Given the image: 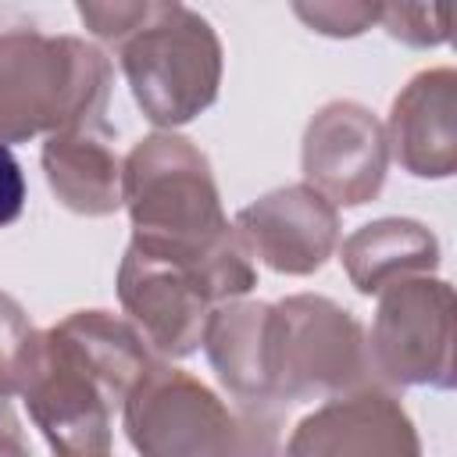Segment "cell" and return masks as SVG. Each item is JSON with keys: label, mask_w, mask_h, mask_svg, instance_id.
Returning <instances> with one entry per match:
<instances>
[{"label": "cell", "mask_w": 457, "mask_h": 457, "mask_svg": "<svg viewBox=\"0 0 457 457\" xmlns=\"http://www.w3.org/2000/svg\"><path fill=\"white\" fill-rule=\"evenodd\" d=\"M111 61L79 36L32 25L0 32V146L107 125Z\"/></svg>", "instance_id": "obj_2"}, {"label": "cell", "mask_w": 457, "mask_h": 457, "mask_svg": "<svg viewBox=\"0 0 457 457\" xmlns=\"http://www.w3.org/2000/svg\"><path fill=\"white\" fill-rule=\"evenodd\" d=\"M257 286V268L239 236L207 257H157L129 243L118 268V300L161 357H189L207 328V318Z\"/></svg>", "instance_id": "obj_4"}, {"label": "cell", "mask_w": 457, "mask_h": 457, "mask_svg": "<svg viewBox=\"0 0 457 457\" xmlns=\"http://www.w3.org/2000/svg\"><path fill=\"white\" fill-rule=\"evenodd\" d=\"M200 346L236 403H271L268 396V303H221L204 328ZM275 407V403H271Z\"/></svg>", "instance_id": "obj_15"}, {"label": "cell", "mask_w": 457, "mask_h": 457, "mask_svg": "<svg viewBox=\"0 0 457 457\" xmlns=\"http://www.w3.org/2000/svg\"><path fill=\"white\" fill-rule=\"evenodd\" d=\"M339 257L353 289L378 296L393 282L432 275L439 264V243L414 218H378L346 236Z\"/></svg>", "instance_id": "obj_14"}, {"label": "cell", "mask_w": 457, "mask_h": 457, "mask_svg": "<svg viewBox=\"0 0 457 457\" xmlns=\"http://www.w3.org/2000/svg\"><path fill=\"white\" fill-rule=\"evenodd\" d=\"M271 403L228 407L196 375L157 361L121 407L139 457H282Z\"/></svg>", "instance_id": "obj_3"}, {"label": "cell", "mask_w": 457, "mask_h": 457, "mask_svg": "<svg viewBox=\"0 0 457 457\" xmlns=\"http://www.w3.org/2000/svg\"><path fill=\"white\" fill-rule=\"evenodd\" d=\"M43 171L54 196L75 214L104 218L121 207V157L111 125L46 136Z\"/></svg>", "instance_id": "obj_13"}, {"label": "cell", "mask_w": 457, "mask_h": 457, "mask_svg": "<svg viewBox=\"0 0 457 457\" xmlns=\"http://www.w3.org/2000/svg\"><path fill=\"white\" fill-rule=\"evenodd\" d=\"M453 289L443 278L418 275L378 293L371 332L364 339L368 371L389 386H453Z\"/></svg>", "instance_id": "obj_7"}, {"label": "cell", "mask_w": 457, "mask_h": 457, "mask_svg": "<svg viewBox=\"0 0 457 457\" xmlns=\"http://www.w3.org/2000/svg\"><path fill=\"white\" fill-rule=\"evenodd\" d=\"M36 353H39V328H32L21 303L0 289V396L4 400L25 389Z\"/></svg>", "instance_id": "obj_16"}, {"label": "cell", "mask_w": 457, "mask_h": 457, "mask_svg": "<svg viewBox=\"0 0 457 457\" xmlns=\"http://www.w3.org/2000/svg\"><path fill=\"white\" fill-rule=\"evenodd\" d=\"M121 204L132 218V246L157 257H207L236 236L207 157L175 132H154L129 150Z\"/></svg>", "instance_id": "obj_5"}, {"label": "cell", "mask_w": 457, "mask_h": 457, "mask_svg": "<svg viewBox=\"0 0 457 457\" xmlns=\"http://www.w3.org/2000/svg\"><path fill=\"white\" fill-rule=\"evenodd\" d=\"M450 4H378V25L411 46H439L450 39Z\"/></svg>", "instance_id": "obj_17"}, {"label": "cell", "mask_w": 457, "mask_h": 457, "mask_svg": "<svg viewBox=\"0 0 457 457\" xmlns=\"http://www.w3.org/2000/svg\"><path fill=\"white\" fill-rule=\"evenodd\" d=\"M386 143L418 179H446L457 168V75L428 68L393 100Z\"/></svg>", "instance_id": "obj_12"}, {"label": "cell", "mask_w": 457, "mask_h": 457, "mask_svg": "<svg viewBox=\"0 0 457 457\" xmlns=\"http://www.w3.org/2000/svg\"><path fill=\"white\" fill-rule=\"evenodd\" d=\"M293 11L321 36H361L378 21V4H296Z\"/></svg>", "instance_id": "obj_18"}, {"label": "cell", "mask_w": 457, "mask_h": 457, "mask_svg": "<svg viewBox=\"0 0 457 457\" xmlns=\"http://www.w3.org/2000/svg\"><path fill=\"white\" fill-rule=\"evenodd\" d=\"M86 29L118 54L143 114L175 129L204 114L221 86V43L182 4H79Z\"/></svg>", "instance_id": "obj_1"}, {"label": "cell", "mask_w": 457, "mask_h": 457, "mask_svg": "<svg viewBox=\"0 0 457 457\" xmlns=\"http://www.w3.org/2000/svg\"><path fill=\"white\" fill-rule=\"evenodd\" d=\"M0 457H32L25 446V436L18 428V418L4 396H0Z\"/></svg>", "instance_id": "obj_20"}, {"label": "cell", "mask_w": 457, "mask_h": 457, "mask_svg": "<svg viewBox=\"0 0 457 457\" xmlns=\"http://www.w3.org/2000/svg\"><path fill=\"white\" fill-rule=\"evenodd\" d=\"M250 257L264 261L278 275L318 271L339 243L336 207L307 182L282 186L243 207L232 221Z\"/></svg>", "instance_id": "obj_11"}, {"label": "cell", "mask_w": 457, "mask_h": 457, "mask_svg": "<svg viewBox=\"0 0 457 457\" xmlns=\"http://www.w3.org/2000/svg\"><path fill=\"white\" fill-rule=\"evenodd\" d=\"M303 179L332 207H361L378 196L389 164V143L378 118L353 104H325L303 132Z\"/></svg>", "instance_id": "obj_9"}, {"label": "cell", "mask_w": 457, "mask_h": 457, "mask_svg": "<svg viewBox=\"0 0 457 457\" xmlns=\"http://www.w3.org/2000/svg\"><path fill=\"white\" fill-rule=\"evenodd\" d=\"M282 457H421L411 414L378 386H357L314 407Z\"/></svg>", "instance_id": "obj_10"}, {"label": "cell", "mask_w": 457, "mask_h": 457, "mask_svg": "<svg viewBox=\"0 0 457 457\" xmlns=\"http://www.w3.org/2000/svg\"><path fill=\"white\" fill-rule=\"evenodd\" d=\"M21 396L54 457H111V418L125 396L57 325L39 332Z\"/></svg>", "instance_id": "obj_8"}, {"label": "cell", "mask_w": 457, "mask_h": 457, "mask_svg": "<svg viewBox=\"0 0 457 457\" xmlns=\"http://www.w3.org/2000/svg\"><path fill=\"white\" fill-rule=\"evenodd\" d=\"M368 375L361 321L328 296L268 303V396L275 407L332 400Z\"/></svg>", "instance_id": "obj_6"}, {"label": "cell", "mask_w": 457, "mask_h": 457, "mask_svg": "<svg viewBox=\"0 0 457 457\" xmlns=\"http://www.w3.org/2000/svg\"><path fill=\"white\" fill-rule=\"evenodd\" d=\"M25 211V175L11 146H0V228L18 221Z\"/></svg>", "instance_id": "obj_19"}]
</instances>
